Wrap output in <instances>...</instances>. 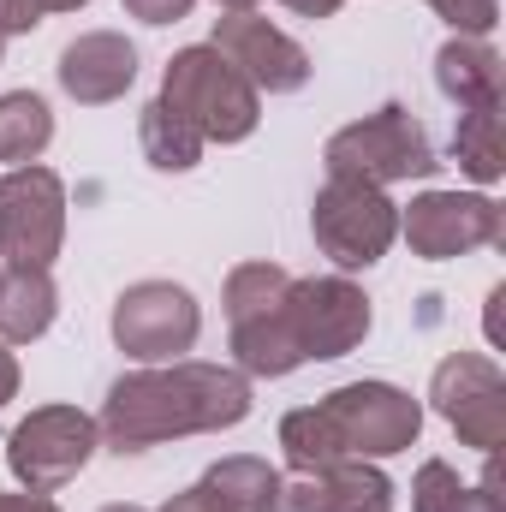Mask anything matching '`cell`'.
<instances>
[{
  "instance_id": "cell-1",
  "label": "cell",
  "mask_w": 506,
  "mask_h": 512,
  "mask_svg": "<svg viewBox=\"0 0 506 512\" xmlns=\"http://www.w3.org/2000/svg\"><path fill=\"white\" fill-rule=\"evenodd\" d=\"M251 376L233 364H203V358H173V364H143L108 387L102 399V447L114 453H149L161 441L185 435H221L251 417Z\"/></svg>"
},
{
  "instance_id": "cell-2",
  "label": "cell",
  "mask_w": 506,
  "mask_h": 512,
  "mask_svg": "<svg viewBox=\"0 0 506 512\" xmlns=\"http://www.w3.org/2000/svg\"><path fill=\"white\" fill-rule=\"evenodd\" d=\"M161 102L203 131V143H245L262 126V96L251 90V78L209 42L179 48L161 66Z\"/></svg>"
},
{
  "instance_id": "cell-3",
  "label": "cell",
  "mask_w": 506,
  "mask_h": 512,
  "mask_svg": "<svg viewBox=\"0 0 506 512\" xmlns=\"http://www.w3.org/2000/svg\"><path fill=\"white\" fill-rule=\"evenodd\" d=\"M322 167H328V179H364V185L387 191L405 179H435L441 155L405 102H381L376 114L340 126L322 143Z\"/></svg>"
},
{
  "instance_id": "cell-4",
  "label": "cell",
  "mask_w": 506,
  "mask_h": 512,
  "mask_svg": "<svg viewBox=\"0 0 506 512\" xmlns=\"http://www.w3.org/2000/svg\"><path fill=\"white\" fill-rule=\"evenodd\" d=\"M310 233H316L322 256L340 274L376 268L381 256L393 251V239H399V203L381 185H364V179H328L316 191Z\"/></svg>"
},
{
  "instance_id": "cell-5",
  "label": "cell",
  "mask_w": 506,
  "mask_h": 512,
  "mask_svg": "<svg viewBox=\"0 0 506 512\" xmlns=\"http://www.w3.org/2000/svg\"><path fill=\"white\" fill-rule=\"evenodd\" d=\"M340 459H393L417 447L423 435V405L393 382H346L328 399H316Z\"/></svg>"
},
{
  "instance_id": "cell-6",
  "label": "cell",
  "mask_w": 506,
  "mask_h": 512,
  "mask_svg": "<svg viewBox=\"0 0 506 512\" xmlns=\"http://www.w3.org/2000/svg\"><path fill=\"white\" fill-rule=\"evenodd\" d=\"M96 447H102V429H96L90 411H78V405H36L6 435V471L18 477V489L54 495L96 459Z\"/></svg>"
},
{
  "instance_id": "cell-7",
  "label": "cell",
  "mask_w": 506,
  "mask_h": 512,
  "mask_svg": "<svg viewBox=\"0 0 506 512\" xmlns=\"http://www.w3.org/2000/svg\"><path fill=\"white\" fill-rule=\"evenodd\" d=\"M66 245V179L54 167H12L0 179V262L54 268Z\"/></svg>"
},
{
  "instance_id": "cell-8",
  "label": "cell",
  "mask_w": 506,
  "mask_h": 512,
  "mask_svg": "<svg viewBox=\"0 0 506 512\" xmlns=\"http://www.w3.org/2000/svg\"><path fill=\"white\" fill-rule=\"evenodd\" d=\"M114 346L137 364H173L203 334V304L179 280H137L114 298Z\"/></svg>"
},
{
  "instance_id": "cell-9",
  "label": "cell",
  "mask_w": 506,
  "mask_h": 512,
  "mask_svg": "<svg viewBox=\"0 0 506 512\" xmlns=\"http://www.w3.org/2000/svg\"><path fill=\"white\" fill-rule=\"evenodd\" d=\"M286 310H292V334H298L304 364H334V358L358 352V346L370 340V328H376L370 292H364L352 274H310V280H292Z\"/></svg>"
},
{
  "instance_id": "cell-10",
  "label": "cell",
  "mask_w": 506,
  "mask_h": 512,
  "mask_svg": "<svg viewBox=\"0 0 506 512\" xmlns=\"http://www.w3.org/2000/svg\"><path fill=\"white\" fill-rule=\"evenodd\" d=\"M506 209L489 191H423L399 209V239L423 262H453L483 245H501Z\"/></svg>"
},
{
  "instance_id": "cell-11",
  "label": "cell",
  "mask_w": 506,
  "mask_h": 512,
  "mask_svg": "<svg viewBox=\"0 0 506 512\" xmlns=\"http://www.w3.org/2000/svg\"><path fill=\"white\" fill-rule=\"evenodd\" d=\"M429 405L453 423V435L477 453H501L506 441V376L483 352H447L429 376Z\"/></svg>"
},
{
  "instance_id": "cell-12",
  "label": "cell",
  "mask_w": 506,
  "mask_h": 512,
  "mask_svg": "<svg viewBox=\"0 0 506 512\" xmlns=\"http://www.w3.org/2000/svg\"><path fill=\"white\" fill-rule=\"evenodd\" d=\"M209 48H221L251 78L256 96H292V90L310 84V54L280 24H268L262 12H221Z\"/></svg>"
},
{
  "instance_id": "cell-13",
  "label": "cell",
  "mask_w": 506,
  "mask_h": 512,
  "mask_svg": "<svg viewBox=\"0 0 506 512\" xmlns=\"http://www.w3.org/2000/svg\"><path fill=\"white\" fill-rule=\"evenodd\" d=\"M54 78L78 108H108L137 84V48L120 30H84V36H72L60 48Z\"/></svg>"
},
{
  "instance_id": "cell-14",
  "label": "cell",
  "mask_w": 506,
  "mask_h": 512,
  "mask_svg": "<svg viewBox=\"0 0 506 512\" xmlns=\"http://www.w3.org/2000/svg\"><path fill=\"white\" fill-rule=\"evenodd\" d=\"M274 512H393V477L376 459H340L328 471L280 483Z\"/></svg>"
},
{
  "instance_id": "cell-15",
  "label": "cell",
  "mask_w": 506,
  "mask_h": 512,
  "mask_svg": "<svg viewBox=\"0 0 506 512\" xmlns=\"http://www.w3.org/2000/svg\"><path fill=\"white\" fill-rule=\"evenodd\" d=\"M435 90L453 108H501L506 102V66L489 48V36H447L435 54Z\"/></svg>"
},
{
  "instance_id": "cell-16",
  "label": "cell",
  "mask_w": 506,
  "mask_h": 512,
  "mask_svg": "<svg viewBox=\"0 0 506 512\" xmlns=\"http://www.w3.org/2000/svg\"><path fill=\"white\" fill-rule=\"evenodd\" d=\"M60 316V286L48 268H0V340L30 346L54 328Z\"/></svg>"
},
{
  "instance_id": "cell-17",
  "label": "cell",
  "mask_w": 506,
  "mask_h": 512,
  "mask_svg": "<svg viewBox=\"0 0 506 512\" xmlns=\"http://www.w3.org/2000/svg\"><path fill=\"white\" fill-rule=\"evenodd\" d=\"M280 483H286V477H280L268 459H256V453H233V459H215V465L203 471L197 489H203L221 512H274Z\"/></svg>"
},
{
  "instance_id": "cell-18",
  "label": "cell",
  "mask_w": 506,
  "mask_h": 512,
  "mask_svg": "<svg viewBox=\"0 0 506 512\" xmlns=\"http://www.w3.org/2000/svg\"><path fill=\"white\" fill-rule=\"evenodd\" d=\"M137 143H143V161L155 167V173H191L197 161H203V131L191 126L185 114H173L161 96L155 102H143V114H137Z\"/></svg>"
},
{
  "instance_id": "cell-19",
  "label": "cell",
  "mask_w": 506,
  "mask_h": 512,
  "mask_svg": "<svg viewBox=\"0 0 506 512\" xmlns=\"http://www.w3.org/2000/svg\"><path fill=\"white\" fill-rule=\"evenodd\" d=\"M453 161L465 179L495 185L506 173V143H501V108H459L453 114Z\"/></svg>"
},
{
  "instance_id": "cell-20",
  "label": "cell",
  "mask_w": 506,
  "mask_h": 512,
  "mask_svg": "<svg viewBox=\"0 0 506 512\" xmlns=\"http://www.w3.org/2000/svg\"><path fill=\"white\" fill-rule=\"evenodd\" d=\"M54 143V108L36 90H6L0 96V161L30 167Z\"/></svg>"
},
{
  "instance_id": "cell-21",
  "label": "cell",
  "mask_w": 506,
  "mask_h": 512,
  "mask_svg": "<svg viewBox=\"0 0 506 512\" xmlns=\"http://www.w3.org/2000/svg\"><path fill=\"white\" fill-rule=\"evenodd\" d=\"M411 512H506V501L483 483H465L447 459H423L411 477Z\"/></svg>"
},
{
  "instance_id": "cell-22",
  "label": "cell",
  "mask_w": 506,
  "mask_h": 512,
  "mask_svg": "<svg viewBox=\"0 0 506 512\" xmlns=\"http://www.w3.org/2000/svg\"><path fill=\"white\" fill-rule=\"evenodd\" d=\"M435 6V18L453 24V36H489L501 24V0H423Z\"/></svg>"
},
{
  "instance_id": "cell-23",
  "label": "cell",
  "mask_w": 506,
  "mask_h": 512,
  "mask_svg": "<svg viewBox=\"0 0 506 512\" xmlns=\"http://www.w3.org/2000/svg\"><path fill=\"white\" fill-rule=\"evenodd\" d=\"M137 24H179V18H191V6L197 0H120Z\"/></svg>"
},
{
  "instance_id": "cell-24",
  "label": "cell",
  "mask_w": 506,
  "mask_h": 512,
  "mask_svg": "<svg viewBox=\"0 0 506 512\" xmlns=\"http://www.w3.org/2000/svg\"><path fill=\"white\" fill-rule=\"evenodd\" d=\"M48 12L36 0H0V36H30Z\"/></svg>"
},
{
  "instance_id": "cell-25",
  "label": "cell",
  "mask_w": 506,
  "mask_h": 512,
  "mask_svg": "<svg viewBox=\"0 0 506 512\" xmlns=\"http://www.w3.org/2000/svg\"><path fill=\"white\" fill-rule=\"evenodd\" d=\"M0 512H60L54 495H30V489H18V495H0Z\"/></svg>"
},
{
  "instance_id": "cell-26",
  "label": "cell",
  "mask_w": 506,
  "mask_h": 512,
  "mask_svg": "<svg viewBox=\"0 0 506 512\" xmlns=\"http://www.w3.org/2000/svg\"><path fill=\"white\" fill-rule=\"evenodd\" d=\"M18 382H24V376H18V358H12V352H6V340H0V411L18 399Z\"/></svg>"
},
{
  "instance_id": "cell-27",
  "label": "cell",
  "mask_w": 506,
  "mask_h": 512,
  "mask_svg": "<svg viewBox=\"0 0 506 512\" xmlns=\"http://www.w3.org/2000/svg\"><path fill=\"white\" fill-rule=\"evenodd\" d=\"M161 512H221V507H215V501H209V495H203V489L191 483L185 495H173V501H167V507H161Z\"/></svg>"
},
{
  "instance_id": "cell-28",
  "label": "cell",
  "mask_w": 506,
  "mask_h": 512,
  "mask_svg": "<svg viewBox=\"0 0 506 512\" xmlns=\"http://www.w3.org/2000/svg\"><path fill=\"white\" fill-rule=\"evenodd\" d=\"M286 12H298V18H334L346 0H280Z\"/></svg>"
},
{
  "instance_id": "cell-29",
  "label": "cell",
  "mask_w": 506,
  "mask_h": 512,
  "mask_svg": "<svg viewBox=\"0 0 506 512\" xmlns=\"http://www.w3.org/2000/svg\"><path fill=\"white\" fill-rule=\"evenodd\" d=\"M42 12H78V6H90V0H36Z\"/></svg>"
},
{
  "instance_id": "cell-30",
  "label": "cell",
  "mask_w": 506,
  "mask_h": 512,
  "mask_svg": "<svg viewBox=\"0 0 506 512\" xmlns=\"http://www.w3.org/2000/svg\"><path fill=\"white\" fill-rule=\"evenodd\" d=\"M215 6H227V12H256V0H215Z\"/></svg>"
},
{
  "instance_id": "cell-31",
  "label": "cell",
  "mask_w": 506,
  "mask_h": 512,
  "mask_svg": "<svg viewBox=\"0 0 506 512\" xmlns=\"http://www.w3.org/2000/svg\"><path fill=\"white\" fill-rule=\"evenodd\" d=\"M102 512H149V507H131V501H114V507H102Z\"/></svg>"
},
{
  "instance_id": "cell-32",
  "label": "cell",
  "mask_w": 506,
  "mask_h": 512,
  "mask_svg": "<svg viewBox=\"0 0 506 512\" xmlns=\"http://www.w3.org/2000/svg\"><path fill=\"white\" fill-rule=\"evenodd\" d=\"M0 60H6V36H0Z\"/></svg>"
}]
</instances>
